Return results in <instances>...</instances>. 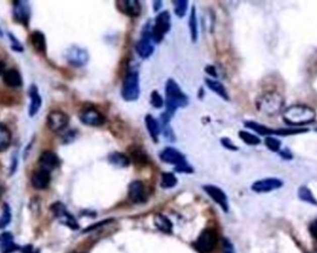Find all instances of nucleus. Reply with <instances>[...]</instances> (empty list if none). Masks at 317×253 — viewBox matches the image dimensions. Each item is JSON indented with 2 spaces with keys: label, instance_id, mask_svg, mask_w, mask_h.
<instances>
[{
  "label": "nucleus",
  "instance_id": "33",
  "mask_svg": "<svg viewBox=\"0 0 317 253\" xmlns=\"http://www.w3.org/2000/svg\"><path fill=\"white\" fill-rule=\"evenodd\" d=\"M298 196L300 197V200L317 206L316 198L313 196L312 192H311L307 186H300V188H299V190H298Z\"/></svg>",
  "mask_w": 317,
  "mask_h": 253
},
{
  "label": "nucleus",
  "instance_id": "46",
  "mask_svg": "<svg viewBox=\"0 0 317 253\" xmlns=\"http://www.w3.org/2000/svg\"><path fill=\"white\" fill-rule=\"evenodd\" d=\"M309 230L311 233V236L317 241V220H314L313 222H311Z\"/></svg>",
  "mask_w": 317,
  "mask_h": 253
},
{
  "label": "nucleus",
  "instance_id": "52",
  "mask_svg": "<svg viewBox=\"0 0 317 253\" xmlns=\"http://www.w3.org/2000/svg\"><path fill=\"white\" fill-rule=\"evenodd\" d=\"M4 191H5V186L3 185V183L0 182V197L3 195Z\"/></svg>",
  "mask_w": 317,
  "mask_h": 253
},
{
  "label": "nucleus",
  "instance_id": "24",
  "mask_svg": "<svg viewBox=\"0 0 317 253\" xmlns=\"http://www.w3.org/2000/svg\"><path fill=\"white\" fill-rule=\"evenodd\" d=\"M145 124H146L149 136L155 143H157L159 140V135L162 132V126L159 123L158 120L154 118L152 115L147 114L145 117Z\"/></svg>",
  "mask_w": 317,
  "mask_h": 253
},
{
  "label": "nucleus",
  "instance_id": "38",
  "mask_svg": "<svg viewBox=\"0 0 317 253\" xmlns=\"http://www.w3.org/2000/svg\"><path fill=\"white\" fill-rule=\"evenodd\" d=\"M265 144L267 146V148L272 152H279L281 148V141L278 140V138L273 137V136H267L265 139Z\"/></svg>",
  "mask_w": 317,
  "mask_h": 253
},
{
  "label": "nucleus",
  "instance_id": "25",
  "mask_svg": "<svg viewBox=\"0 0 317 253\" xmlns=\"http://www.w3.org/2000/svg\"><path fill=\"white\" fill-rule=\"evenodd\" d=\"M205 84L208 86V88L213 91L214 93H216L217 96H220L224 100L229 102L230 100V96L228 95L227 88L225 87V85L222 84L221 82L216 81L214 79L206 78L205 79Z\"/></svg>",
  "mask_w": 317,
  "mask_h": 253
},
{
  "label": "nucleus",
  "instance_id": "17",
  "mask_svg": "<svg viewBox=\"0 0 317 253\" xmlns=\"http://www.w3.org/2000/svg\"><path fill=\"white\" fill-rule=\"evenodd\" d=\"M37 163L40 169H43L51 173L55 169L60 167L61 159L55 152L45 150L40 154Z\"/></svg>",
  "mask_w": 317,
  "mask_h": 253
},
{
  "label": "nucleus",
  "instance_id": "53",
  "mask_svg": "<svg viewBox=\"0 0 317 253\" xmlns=\"http://www.w3.org/2000/svg\"><path fill=\"white\" fill-rule=\"evenodd\" d=\"M2 37H4V33H3L2 29L0 27V38H2Z\"/></svg>",
  "mask_w": 317,
  "mask_h": 253
},
{
  "label": "nucleus",
  "instance_id": "18",
  "mask_svg": "<svg viewBox=\"0 0 317 253\" xmlns=\"http://www.w3.org/2000/svg\"><path fill=\"white\" fill-rule=\"evenodd\" d=\"M116 7L119 12L124 13L127 17L137 18L141 14V4L137 0L116 1Z\"/></svg>",
  "mask_w": 317,
  "mask_h": 253
},
{
  "label": "nucleus",
  "instance_id": "40",
  "mask_svg": "<svg viewBox=\"0 0 317 253\" xmlns=\"http://www.w3.org/2000/svg\"><path fill=\"white\" fill-rule=\"evenodd\" d=\"M150 104L155 109H162L165 106V100L158 91H152L150 94Z\"/></svg>",
  "mask_w": 317,
  "mask_h": 253
},
{
  "label": "nucleus",
  "instance_id": "51",
  "mask_svg": "<svg viewBox=\"0 0 317 253\" xmlns=\"http://www.w3.org/2000/svg\"><path fill=\"white\" fill-rule=\"evenodd\" d=\"M24 253H37L36 251L33 250V247L31 246H27V247H24Z\"/></svg>",
  "mask_w": 317,
  "mask_h": 253
},
{
  "label": "nucleus",
  "instance_id": "15",
  "mask_svg": "<svg viewBox=\"0 0 317 253\" xmlns=\"http://www.w3.org/2000/svg\"><path fill=\"white\" fill-rule=\"evenodd\" d=\"M283 181L279 178L269 177L254 182L251 186V189L256 193H267L279 189L283 186Z\"/></svg>",
  "mask_w": 317,
  "mask_h": 253
},
{
  "label": "nucleus",
  "instance_id": "39",
  "mask_svg": "<svg viewBox=\"0 0 317 253\" xmlns=\"http://www.w3.org/2000/svg\"><path fill=\"white\" fill-rule=\"evenodd\" d=\"M8 37L11 41V48L12 51L14 52H17V53H23L24 51V47H23V44L20 42V40L18 39L15 34H12L11 32L8 33Z\"/></svg>",
  "mask_w": 317,
  "mask_h": 253
},
{
  "label": "nucleus",
  "instance_id": "34",
  "mask_svg": "<svg viewBox=\"0 0 317 253\" xmlns=\"http://www.w3.org/2000/svg\"><path fill=\"white\" fill-rule=\"evenodd\" d=\"M238 136L245 144H247L249 146H257V145L260 144V139L257 135H253V134L247 132V131H244V130L239 131Z\"/></svg>",
  "mask_w": 317,
  "mask_h": 253
},
{
  "label": "nucleus",
  "instance_id": "27",
  "mask_svg": "<svg viewBox=\"0 0 317 253\" xmlns=\"http://www.w3.org/2000/svg\"><path fill=\"white\" fill-rule=\"evenodd\" d=\"M19 246L14 242L13 236L10 233H3L0 235V252L12 253L16 251Z\"/></svg>",
  "mask_w": 317,
  "mask_h": 253
},
{
  "label": "nucleus",
  "instance_id": "49",
  "mask_svg": "<svg viewBox=\"0 0 317 253\" xmlns=\"http://www.w3.org/2000/svg\"><path fill=\"white\" fill-rule=\"evenodd\" d=\"M162 6H163V1H154L153 2V8H154L155 12H159Z\"/></svg>",
  "mask_w": 317,
  "mask_h": 253
},
{
  "label": "nucleus",
  "instance_id": "20",
  "mask_svg": "<svg viewBox=\"0 0 317 253\" xmlns=\"http://www.w3.org/2000/svg\"><path fill=\"white\" fill-rule=\"evenodd\" d=\"M128 197L133 203H144L146 200L145 186L142 181L135 180L128 186Z\"/></svg>",
  "mask_w": 317,
  "mask_h": 253
},
{
  "label": "nucleus",
  "instance_id": "11",
  "mask_svg": "<svg viewBox=\"0 0 317 253\" xmlns=\"http://www.w3.org/2000/svg\"><path fill=\"white\" fill-rule=\"evenodd\" d=\"M12 16L15 23L28 28L31 18V9L28 1L17 0L13 3Z\"/></svg>",
  "mask_w": 317,
  "mask_h": 253
},
{
  "label": "nucleus",
  "instance_id": "32",
  "mask_svg": "<svg viewBox=\"0 0 317 253\" xmlns=\"http://www.w3.org/2000/svg\"><path fill=\"white\" fill-rule=\"evenodd\" d=\"M178 180L177 177L174 173L166 172L162 174V179H161V186L165 189L173 188L177 185Z\"/></svg>",
  "mask_w": 317,
  "mask_h": 253
},
{
  "label": "nucleus",
  "instance_id": "12",
  "mask_svg": "<svg viewBox=\"0 0 317 253\" xmlns=\"http://www.w3.org/2000/svg\"><path fill=\"white\" fill-rule=\"evenodd\" d=\"M217 243V235L212 229H205L195 243V247L199 253H209L214 250Z\"/></svg>",
  "mask_w": 317,
  "mask_h": 253
},
{
  "label": "nucleus",
  "instance_id": "16",
  "mask_svg": "<svg viewBox=\"0 0 317 253\" xmlns=\"http://www.w3.org/2000/svg\"><path fill=\"white\" fill-rule=\"evenodd\" d=\"M28 96L30 97V104L28 107L29 117L34 118L36 116L42 108L43 100L40 95L39 88L35 84H32L28 88Z\"/></svg>",
  "mask_w": 317,
  "mask_h": 253
},
{
  "label": "nucleus",
  "instance_id": "50",
  "mask_svg": "<svg viewBox=\"0 0 317 253\" xmlns=\"http://www.w3.org/2000/svg\"><path fill=\"white\" fill-rule=\"evenodd\" d=\"M6 71V63L0 60V76H3Z\"/></svg>",
  "mask_w": 317,
  "mask_h": 253
},
{
  "label": "nucleus",
  "instance_id": "2",
  "mask_svg": "<svg viewBox=\"0 0 317 253\" xmlns=\"http://www.w3.org/2000/svg\"><path fill=\"white\" fill-rule=\"evenodd\" d=\"M282 118L289 125L303 126L312 124L315 121L316 112L307 105H292L284 111Z\"/></svg>",
  "mask_w": 317,
  "mask_h": 253
},
{
  "label": "nucleus",
  "instance_id": "42",
  "mask_svg": "<svg viewBox=\"0 0 317 253\" xmlns=\"http://www.w3.org/2000/svg\"><path fill=\"white\" fill-rule=\"evenodd\" d=\"M221 145L224 146L225 148H227L228 150H230V151H238V146H236L235 144H234V142H233L230 138H228V137H222L221 138Z\"/></svg>",
  "mask_w": 317,
  "mask_h": 253
},
{
  "label": "nucleus",
  "instance_id": "44",
  "mask_svg": "<svg viewBox=\"0 0 317 253\" xmlns=\"http://www.w3.org/2000/svg\"><path fill=\"white\" fill-rule=\"evenodd\" d=\"M77 135V133L75 130H70L66 134L63 135V142L64 143H70L72 141H74Z\"/></svg>",
  "mask_w": 317,
  "mask_h": 253
},
{
  "label": "nucleus",
  "instance_id": "26",
  "mask_svg": "<svg viewBox=\"0 0 317 253\" xmlns=\"http://www.w3.org/2000/svg\"><path fill=\"white\" fill-rule=\"evenodd\" d=\"M107 159L109 163L117 168H127L131 163L129 157L119 151L111 152Z\"/></svg>",
  "mask_w": 317,
  "mask_h": 253
},
{
  "label": "nucleus",
  "instance_id": "5",
  "mask_svg": "<svg viewBox=\"0 0 317 253\" xmlns=\"http://www.w3.org/2000/svg\"><path fill=\"white\" fill-rule=\"evenodd\" d=\"M121 96L127 102H136L140 96L139 73L135 69H129L123 81Z\"/></svg>",
  "mask_w": 317,
  "mask_h": 253
},
{
  "label": "nucleus",
  "instance_id": "6",
  "mask_svg": "<svg viewBox=\"0 0 317 253\" xmlns=\"http://www.w3.org/2000/svg\"><path fill=\"white\" fill-rule=\"evenodd\" d=\"M152 40V23L148 21L142 30L141 37L136 43V50L141 59H148L155 50Z\"/></svg>",
  "mask_w": 317,
  "mask_h": 253
},
{
  "label": "nucleus",
  "instance_id": "9",
  "mask_svg": "<svg viewBox=\"0 0 317 253\" xmlns=\"http://www.w3.org/2000/svg\"><path fill=\"white\" fill-rule=\"evenodd\" d=\"M65 60L72 67L82 68L89 62V54L83 47L72 45L65 52Z\"/></svg>",
  "mask_w": 317,
  "mask_h": 253
},
{
  "label": "nucleus",
  "instance_id": "14",
  "mask_svg": "<svg viewBox=\"0 0 317 253\" xmlns=\"http://www.w3.org/2000/svg\"><path fill=\"white\" fill-rule=\"evenodd\" d=\"M204 191L207 193V195L209 197L213 198L215 203H217L224 212L227 213L229 210V204H228V197L225 191L221 189L219 186L215 185H205L202 186Z\"/></svg>",
  "mask_w": 317,
  "mask_h": 253
},
{
  "label": "nucleus",
  "instance_id": "21",
  "mask_svg": "<svg viewBox=\"0 0 317 253\" xmlns=\"http://www.w3.org/2000/svg\"><path fill=\"white\" fill-rule=\"evenodd\" d=\"M30 42L35 52H37L40 55L45 56L47 50V45L45 34L43 32L39 30L34 31L30 35Z\"/></svg>",
  "mask_w": 317,
  "mask_h": 253
},
{
  "label": "nucleus",
  "instance_id": "23",
  "mask_svg": "<svg viewBox=\"0 0 317 253\" xmlns=\"http://www.w3.org/2000/svg\"><path fill=\"white\" fill-rule=\"evenodd\" d=\"M2 80L3 83L11 88H18L23 86V76L16 69L7 70L2 76Z\"/></svg>",
  "mask_w": 317,
  "mask_h": 253
},
{
  "label": "nucleus",
  "instance_id": "1",
  "mask_svg": "<svg viewBox=\"0 0 317 253\" xmlns=\"http://www.w3.org/2000/svg\"><path fill=\"white\" fill-rule=\"evenodd\" d=\"M165 113L174 116L177 110L187 107L188 96L182 91L179 84L174 79H168L165 84Z\"/></svg>",
  "mask_w": 317,
  "mask_h": 253
},
{
  "label": "nucleus",
  "instance_id": "3",
  "mask_svg": "<svg viewBox=\"0 0 317 253\" xmlns=\"http://www.w3.org/2000/svg\"><path fill=\"white\" fill-rule=\"evenodd\" d=\"M285 105V98L278 91H267L260 95L256 106L258 111L267 116H276L282 112Z\"/></svg>",
  "mask_w": 317,
  "mask_h": 253
},
{
  "label": "nucleus",
  "instance_id": "43",
  "mask_svg": "<svg viewBox=\"0 0 317 253\" xmlns=\"http://www.w3.org/2000/svg\"><path fill=\"white\" fill-rule=\"evenodd\" d=\"M223 252L224 253H236L232 243L227 238H225L223 241Z\"/></svg>",
  "mask_w": 317,
  "mask_h": 253
},
{
  "label": "nucleus",
  "instance_id": "36",
  "mask_svg": "<svg viewBox=\"0 0 317 253\" xmlns=\"http://www.w3.org/2000/svg\"><path fill=\"white\" fill-rule=\"evenodd\" d=\"M308 131L309 130L307 128H278V129L275 130V135L287 136V135L303 134Z\"/></svg>",
  "mask_w": 317,
  "mask_h": 253
},
{
  "label": "nucleus",
  "instance_id": "30",
  "mask_svg": "<svg viewBox=\"0 0 317 253\" xmlns=\"http://www.w3.org/2000/svg\"><path fill=\"white\" fill-rule=\"evenodd\" d=\"M188 26L190 30V36L193 43H196L198 38V18H197V12L196 8L193 6L189 14V20H188Z\"/></svg>",
  "mask_w": 317,
  "mask_h": 253
},
{
  "label": "nucleus",
  "instance_id": "54",
  "mask_svg": "<svg viewBox=\"0 0 317 253\" xmlns=\"http://www.w3.org/2000/svg\"><path fill=\"white\" fill-rule=\"evenodd\" d=\"M310 253H317V249H314V250H312V251H311Z\"/></svg>",
  "mask_w": 317,
  "mask_h": 253
},
{
  "label": "nucleus",
  "instance_id": "4",
  "mask_svg": "<svg viewBox=\"0 0 317 253\" xmlns=\"http://www.w3.org/2000/svg\"><path fill=\"white\" fill-rule=\"evenodd\" d=\"M160 159L163 163L175 166V171L180 174H193L194 169L187 163L186 156L176 147L167 146L160 153Z\"/></svg>",
  "mask_w": 317,
  "mask_h": 253
},
{
  "label": "nucleus",
  "instance_id": "28",
  "mask_svg": "<svg viewBox=\"0 0 317 253\" xmlns=\"http://www.w3.org/2000/svg\"><path fill=\"white\" fill-rule=\"evenodd\" d=\"M12 142V133L8 125L0 123V153L6 151Z\"/></svg>",
  "mask_w": 317,
  "mask_h": 253
},
{
  "label": "nucleus",
  "instance_id": "8",
  "mask_svg": "<svg viewBox=\"0 0 317 253\" xmlns=\"http://www.w3.org/2000/svg\"><path fill=\"white\" fill-rule=\"evenodd\" d=\"M172 27L171 23V15L169 12H160L158 16L155 19V22L152 25V40L154 43L160 44L165 36L170 32Z\"/></svg>",
  "mask_w": 317,
  "mask_h": 253
},
{
  "label": "nucleus",
  "instance_id": "22",
  "mask_svg": "<svg viewBox=\"0 0 317 253\" xmlns=\"http://www.w3.org/2000/svg\"><path fill=\"white\" fill-rule=\"evenodd\" d=\"M127 156L130 159V162L138 166H145L148 163V156L141 146L136 145L129 146Z\"/></svg>",
  "mask_w": 317,
  "mask_h": 253
},
{
  "label": "nucleus",
  "instance_id": "31",
  "mask_svg": "<svg viewBox=\"0 0 317 253\" xmlns=\"http://www.w3.org/2000/svg\"><path fill=\"white\" fill-rule=\"evenodd\" d=\"M154 224L159 230L165 233H172L173 231V224L168 217L163 214H157L154 218Z\"/></svg>",
  "mask_w": 317,
  "mask_h": 253
},
{
  "label": "nucleus",
  "instance_id": "41",
  "mask_svg": "<svg viewBox=\"0 0 317 253\" xmlns=\"http://www.w3.org/2000/svg\"><path fill=\"white\" fill-rule=\"evenodd\" d=\"M18 166H19V154L18 151L13 152L11 159V164H10V176L15 175L17 172Z\"/></svg>",
  "mask_w": 317,
  "mask_h": 253
},
{
  "label": "nucleus",
  "instance_id": "7",
  "mask_svg": "<svg viewBox=\"0 0 317 253\" xmlns=\"http://www.w3.org/2000/svg\"><path fill=\"white\" fill-rule=\"evenodd\" d=\"M80 122L86 126L100 127L106 123V118L95 106L85 105L78 113Z\"/></svg>",
  "mask_w": 317,
  "mask_h": 253
},
{
  "label": "nucleus",
  "instance_id": "48",
  "mask_svg": "<svg viewBox=\"0 0 317 253\" xmlns=\"http://www.w3.org/2000/svg\"><path fill=\"white\" fill-rule=\"evenodd\" d=\"M34 138H33V139H32V141H30V142H29L28 145H27V146H26V147L24 148V151H23V159H24V160H26V159H27V157H28L29 153H30V151H31V148H32V146H33V145H34Z\"/></svg>",
  "mask_w": 317,
  "mask_h": 253
},
{
  "label": "nucleus",
  "instance_id": "13",
  "mask_svg": "<svg viewBox=\"0 0 317 253\" xmlns=\"http://www.w3.org/2000/svg\"><path fill=\"white\" fill-rule=\"evenodd\" d=\"M51 211L53 212L54 215L57 217V219L66 226L70 227L73 230H76L79 228V225L74 216L69 213L65 205L62 203H54L51 206Z\"/></svg>",
  "mask_w": 317,
  "mask_h": 253
},
{
  "label": "nucleus",
  "instance_id": "45",
  "mask_svg": "<svg viewBox=\"0 0 317 253\" xmlns=\"http://www.w3.org/2000/svg\"><path fill=\"white\" fill-rule=\"evenodd\" d=\"M205 72H206L207 74H209V76H212V77H215V78L218 77L217 70H216V68L215 67L214 65H207V66L205 67Z\"/></svg>",
  "mask_w": 317,
  "mask_h": 253
},
{
  "label": "nucleus",
  "instance_id": "37",
  "mask_svg": "<svg viewBox=\"0 0 317 253\" xmlns=\"http://www.w3.org/2000/svg\"><path fill=\"white\" fill-rule=\"evenodd\" d=\"M11 220H12L11 208H10V206L8 204H4L2 214L0 216V228L6 227L7 225L10 224Z\"/></svg>",
  "mask_w": 317,
  "mask_h": 253
},
{
  "label": "nucleus",
  "instance_id": "47",
  "mask_svg": "<svg viewBox=\"0 0 317 253\" xmlns=\"http://www.w3.org/2000/svg\"><path fill=\"white\" fill-rule=\"evenodd\" d=\"M279 154H280L281 157L283 158L284 160H292L293 159L292 153L288 148H285V149L280 150Z\"/></svg>",
  "mask_w": 317,
  "mask_h": 253
},
{
  "label": "nucleus",
  "instance_id": "35",
  "mask_svg": "<svg viewBox=\"0 0 317 253\" xmlns=\"http://www.w3.org/2000/svg\"><path fill=\"white\" fill-rule=\"evenodd\" d=\"M174 11L176 16L179 18H184L187 15L188 10V1L187 0H175L173 1Z\"/></svg>",
  "mask_w": 317,
  "mask_h": 253
},
{
  "label": "nucleus",
  "instance_id": "29",
  "mask_svg": "<svg viewBox=\"0 0 317 253\" xmlns=\"http://www.w3.org/2000/svg\"><path fill=\"white\" fill-rule=\"evenodd\" d=\"M244 125L247 128H249V129L252 130V131H254L257 134H259L260 135L270 136V135H275V129H272V128L268 127L267 125L259 124V123L254 122V121H247V122H245Z\"/></svg>",
  "mask_w": 317,
  "mask_h": 253
},
{
  "label": "nucleus",
  "instance_id": "10",
  "mask_svg": "<svg viewBox=\"0 0 317 253\" xmlns=\"http://www.w3.org/2000/svg\"><path fill=\"white\" fill-rule=\"evenodd\" d=\"M70 118L62 111H52L46 116V125L53 133H61L68 127Z\"/></svg>",
  "mask_w": 317,
  "mask_h": 253
},
{
  "label": "nucleus",
  "instance_id": "19",
  "mask_svg": "<svg viewBox=\"0 0 317 253\" xmlns=\"http://www.w3.org/2000/svg\"><path fill=\"white\" fill-rule=\"evenodd\" d=\"M51 182V173L43 169L34 171L31 177V184L35 189L43 190L47 188Z\"/></svg>",
  "mask_w": 317,
  "mask_h": 253
}]
</instances>
